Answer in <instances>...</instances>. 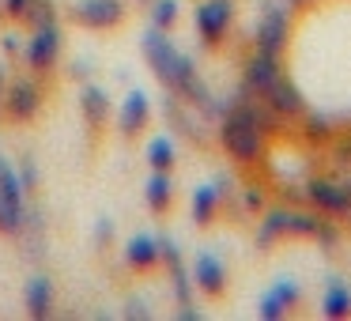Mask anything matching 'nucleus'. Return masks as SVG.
<instances>
[{"label": "nucleus", "instance_id": "obj_1", "mask_svg": "<svg viewBox=\"0 0 351 321\" xmlns=\"http://www.w3.org/2000/svg\"><path fill=\"white\" fill-rule=\"evenodd\" d=\"M219 147H223V155H230L242 167H250V163H257L265 155V129L253 121V114L242 102H234L219 117Z\"/></svg>", "mask_w": 351, "mask_h": 321}, {"label": "nucleus", "instance_id": "obj_2", "mask_svg": "<svg viewBox=\"0 0 351 321\" xmlns=\"http://www.w3.org/2000/svg\"><path fill=\"white\" fill-rule=\"evenodd\" d=\"M42 102H46V87H42V80L34 76H16L12 84H4V106H0V114H4V121L8 125H31L34 117L42 114Z\"/></svg>", "mask_w": 351, "mask_h": 321}, {"label": "nucleus", "instance_id": "obj_3", "mask_svg": "<svg viewBox=\"0 0 351 321\" xmlns=\"http://www.w3.org/2000/svg\"><path fill=\"white\" fill-rule=\"evenodd\" d=\"M140 49H144V61H147V69L155 72V80H159V84L167 87L170 95H174L178 76H182V69H185V61H189V57L178 54L174 42L167 38V31H159V27H147Z\"/></svg>", "mask_w": 351, "mask_h": 321}, {"label": "nucleus", "instance_id": "obj_4", "mask_svg": "<svg viewBox=\"0 0 351 321\" xmlns=\"http://www.w3.org/2000/svg\"><path fill=\"white\" fill-rule=\"evenodd\" d=\"M27 227V193L19 185V174L4 155H0V235H23Z\"/></svg>", "mask_w": 351, "mask_h": 321}, {"label": "nucleus", "instance_id": "obj_5", "mask_svg": "<svg viewBox=\"0 0 351 321\" xmlns=\"http://www.w3.org/2000/svg\"><path fill=\"white\" fill-rule=\"evenodd\" d=\"M23 61L34 76H49L57 69V61H61V27H57V19L53 23H42V27H31Z\"/></svg>", "mask_w": 351, "mask_h": 321}, {"label": "nucleus", "instance_id": "obj_6", "mask_svg": "<svg viewBox=\"0 0 351 321\" xmlns=\"http://www.w3.org/2000/svg\"><path fill=\"white\" fill-rule=\"evenodd\" d=\"M193 23H197V34L208 49H219L234 27V0H200Z\"/></svg>", "mask_w": 351, "mask_h": 321}, {"label": "nucleus", "instance_id": "obj_7", "mask_svg": "<svg viewBox=\"0 0 351 321\" xmlns=\"http://www.w3.org/2000/svg\"><path fill=\"white\" fill-rule=\"evenodd\" d=\"M283 80V54L272 49H253V57L242 64V91L265 99L276 84Z\"/></svg>", "mask_w": 351, "mask_h": 321}, {"label": "nucleus", "instance_id": "obj_8", "mask_svg": "<svg viewBox=\"0 0 351 321\" xmlns=\"http://www.w3.org/2000/svg\"><path fill=\"white\" fill-rule=\"evenodd\" d=\"M69 19L87 31H114L125 23V8L121 0H76L69 8Z\"/></svg>", "mask_w": 351, "mask_h": 321}, {"label": "nucleus", "instance_id": "obj_9", "mask_svg": "<svg viewBox=\"0 0 351 321\" xmlns=\"http://www.w3.org/2000/svg\"><path fill=\"white\" fill-rule=\"evenodd\" d=\"M306 200H310L313 212L332 215V219H343L351 212V197L340 178H310L306 182Z\"/></svg>", "mask_w": 351, "mask_h": 321}, {"label": "nucleus", "instance_id": "obj_10", "mask_svg": "<svg viewBox=\"0 0 351 321\" xmlns=\"http://www.w3.org/2000/svg\"><path fill=\"white\" fill-rule=\"evenodd\" d=\"M193 287L204 291L208 298H215V302L227 295V265H223L212 250H200L197 261H193Z\"/></svg>", "mask_w": 351, "mask_h": 321}, {"label": "nucleus", "instance_id": "obj_11", "mask_svg": "<svg viewBox=\"0 0 351 321\" xmlns=\"http://www.w3.org/2000/svg\"><path fill=\"white\" fill-rule=\"evenodd\" d=\"M53 306H57L53 280H49V276H42V272L27 276V287H23V310H27V318L46 321V318H53Z\"/></svg>", "mask_w": 351, "mask_h": 321}, {"label": "nucleus", "instance_id": "obj_12", "mask_svg": "<svg viewBox=\"0 0 351 321\" xmlns=\"http://www.w3.org/2000/svg\"><path fill=\"white\" fill-rule=\"evenodd\" d=\"M147 121H152V102H147V95L144 91H129L125 102H121V110H117V129H121V136L136 140Z\"/></svg>", "mask_w": 351, "mask_h": 321}, {"label": "nucleus", "instance_id": "obj_13", "mask_svg": "<svg viewBox=\"0 0 351 321\" xmlns=\"http://www.w3.org/2000/svg\"><path fill=\"white\" fill-rule=\"evenodd\" d=\"M125 265L132 272H155L162 265V242L152 235H132L125 246Z\"/></svg>", "mask_w": 351, "mask_h": 321}, {"label": "nucleus", "instance_id": "obj_14", "mask_svg": "<svg viewBox=\"0 0 351 321\" xmlns=\"http://www.w3.org/2000/svg\"><path fill=\"white\" fill-rule=\"evenodd\" d=\"M287 34H291L287 12H283V8H265V16H261V23H257V49L283 54V46H287Z\"/></svg>", "mask_w": 351, "mask_h": 321}, {"label": "nucleus", "instance_id": "obj_15", "mask_svg": "<svg viewBox=\"0 0 351 321\" xmlns=\"http://www.w3.org/2000/svg\"><path fill=\"white\" fill-rule=\"evenodd\" d=\"M265 102L283 117V121H291V117H306V99H302V91H298V87L291 84L287 76H283L280 84H276L272 91L265 95Z\"/></svg>", "mask_w": 351, "mask_h": 321}, {"label": "nucleus", "instance_id": "obj_16", "mask_svg": "<svg viewBox=\"0 0 351 321\" xmlns=\"http://www.w3.org/2000/svg\"><path fill=\"white\" fill-rule=\"evenodd\" d=\"M80 114H84V121L91 125V129H106L110 114H114V106H110V95L102 91V87L87 84L84 91H80Z\"/></svg>", "mask_w": 351, "mask_h": 321}, {"label": "nucleus", "instance_id": "obj_17", "mask_svg": "<svg viewBox=\"0 0 351 321\" xmlns=\"http://www.w3.org/2000/svg\"><path fill=\"white\" fill-rule=\"evenodd\" d=\"M144 200L152 208V215H167L174 208V182H170V170H152L144 185Z\"/></svg>", "mask_w": 351, "mask_h": 321}, {"label": "nucleus", "instance_id": "obj_18", "mask_svg": "<svg viewBox=\"0 0 351 321\" xmlns=\"http://www.w3.org/2000/svg\"><path fill=\"white\" fill-rule=\"evenodd\" d=\"M287 219H291V208H265L257 227V250H272L276 242H283L287 238Z\"/></svg>", "mask_w": 351, "mask_h": 321}, {"label": "nucleus", "instance_id": "obj_19", "mask_svg": "<svg viewBox=\"0 0 351 321\" xmlns=\"http://www.w3.org/2000/svg\"><path fill=\"white\" fill-rule=\"evenodd\" d=\"M321 313L332 321H343L351 318V291L348 283L340 280V276H332V280L325 283V295H321Z\"/></svg>", "mask_w": 351, "mask_h": 321}, {"label": "nucleus", "instance_id": "obj_20", "mask_svg": "<svg viewBox=\"0 0 351 321\" xmlns=\"http://www.w3.org/2000/svg\"><path fill=\"white\" fill-rule=\"evenodd\" d=\"M215 215H219V185H197V193H193V223H197L200 230H208L215 223Z\"/></svg>", "mask_w": 351, "mask_h": 321}, {"label": "nucleus", "instance_id": "obj_21", "mask_svg": "<svg viewBox=\"0 0 351 321\" xmlns=\"http://www.w3.org/2000/svg\"><path fill=\"white\" fill-rule=\"evenodd\" d=\"M174 163H178V152H174V144H170L167 136L147 140V167L152 170H174Z\"/></svg>", "mask_w": 351, "mask_h": 321}, {"label": "nucleus", "instance_id": "obj_22", "mask_svg": "<svg viewBox=\"0 0 351 321\" xmlns=\"http://www.w3.org/2000/svg\"><path fill=\"white\" fill-rule=\"evenodd\" d=\"M317 219H321V212H291V219H287V238H313V230H317Z\"/></svg>", "mask_w": 351, "mask_h": 321}, {"label": "nucleus", "instance_id": "obj_23", "mask_svg": "<svg viewBox=\"0 0 351 321\" xmlns=\"http://www.w3.org/2000/svg\"><path fill=\"white\" fill-rule=\"evenodd\" d=\"M174 23H178V0H152V27L174 31Z\"/></svg>", "mask_w": 351, "mask_h": 321}, {"label": "nucleus", "instance_id": "obj_24", "mask_svg": "<svg viewBox=\"0 0 351 321\" xmlns=\"http://www.w3.org/2000/svg\"><path fill=\"white\" fill-rule=\"evenodd\" d=\"M57 19V8L53 0H31V8H27V27H42V23H53Z\"/></svg>", "mask_w": 351, "mask_h": 321}, {"label": "nucleus", "instance_id": "obj_25", "mask_svg": "<svg viewBox=\"0 0 351 321\" xmlns=\"http://www.w3.org/2000/svg\"><path fill=\"white\" fill-rule=\"evenodd\" d=\"M257 318H265V321H280V318H287V306L280 302V295H276V291H265V295H261V302H257Z\"/></svg>", "mask_w": 351, "mask_h": 321}, {"label": "nucleus", "instance_id": "obj_26", "mask_svg": "<svg viewBox=\"0 0 351 321\" xmlns=\"http://www.w3.org/2000/svg\"><path fill=\"white\" fill-rule=\"evenodd\" d=\"M16 174H19V185H23V193H34V189H38V170H34V159H31V155H23V159H19Z\"/></svg>", "mask_w": 351, "mask_h": 321}, {"label": "nucleus", "instance_id": "obj_27", "mask_svg": "<svg viewBox=\"0 0 351 321\" xmlns=\"http://www.w3.org/2000/svg\"><path fill=\"white\" fill-rule=\"evenodd\" d=\"M336 238H340V227L332 223V215H321V219H317V230H313V242L336 246Z\"/></svg>", "mask_w": 351, "mask_h": 321}, {"label": "nucleus", "instance_id": "obj_28", "mask_svg": "<svg viewBox=\"0 0 351 321\" xmlns=\"http://www.w3.org/2000/svg\"><path fill=\"white\" fill-rule=\"evenodd\" d=\"M27 8H31V0H0V12H4V19H12V23H23Z\"/></svg>", "mask_w": 351, "mask_h": 321}, {"label": "nucleus", "instance_id": "obj_29", "mask_svg": "<svg viewBox=\"0 0 351 321\" xmlns=\"http://www.w3.org/2000/svg\"><path fill=\"white\" fill-rule=\"evenodd\" d=\"M306 132H310V140H325V136H332V125H328L325 117H310V121H306Z\"/></svg>", "mask_w": 351, "mask_h": 321}, {"label": "nucleus", "instance_id": "obj_30", "mask_svg": "<svg viewBox=\"0 0 351 321\" xmlns=\"http://www.w3.org/2000/svg\"><path fill=\"white\" fill-rule=\"evenodd\" d=\"M242 204H245V212H253V215L265 212V197H261L257 189H245V193H242Z\"/></svg>", "mask_w": 351, "mask_h": 321}, {"label": "nucleus", "instance_id": "obj_31", "mask_svg": "<svg viewBox=\"0 0 351 321\" xmlns=\"http://www.w3.org/2000/svg\"><path fill=\"white\" fill-rule=\"evenodd\" d=\"M125 318H136V321H147V318H152V310H147L144 302H136V298H132V302L125 306Z\"/></svg>", "mask_w": 351, "mask_h": 321}, {"label": "nucleus", "instance_id": "obj_32", "mask_svg": "<svg viewBox=\"0 0 351 321\" xmlns=\"http://www.w3.org/2000/svg\"><path fill=\"white\" fill-rule=\"evenodd\" d=\"M336 159L351 163V136H348V140H340V144H336Z\"/></svg>", "mask_w": 351, "mask_h": 321}, {"label": "nucleus", "instance_id": "obj_33", "mask_svg": "<svg viewBox=\"0 0 351 321\" xmlns=\"http://www.w3.org/2000/svg\"><path fill=\"white\" fill-rule=\"evenodd\" d=\"M4 84H8V80H4V69H0V106H4Z\"/></svg>", "mask_w": 351, "mask_h": 321}, {"label": "nucleus", "instance_id": "obj_34", "mask_svg": "<svg viewBox=\"0 0 351 321\" xmlns=\"http://www.w3.org/2000/svg\"><path fill=\"white\" fill-rule=\"evenodd\" d=\"M343 219H348V230H351V212H348V215H343Z\"/></svg>", "mask_w": 351, "mask_h": 321}, {"label": "nucleus", "instance_id": "obj_35", "mask_svg": "<svg viewBox=\"0 0 351 321\" xmlns=\"http://www.w3.org/2000/svg\"><path fill=\"white\" fill-rule=\"evenodd\" d=\"M140 4H152V0H140Z\"/></svg>", "mask_w": 351, "mask_h": 321}]
</instances>
